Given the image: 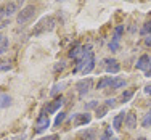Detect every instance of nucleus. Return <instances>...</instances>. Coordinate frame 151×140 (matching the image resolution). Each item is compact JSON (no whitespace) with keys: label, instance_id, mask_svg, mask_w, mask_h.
<instances>
[{"label":"nucleus","instance_id":"obj_2","mask_svg":"<svg viewBox=\"0 0 151 140\" xmlns=\"http://www.w3.org/2000/svg\"><path fill=\"white\" fill-rule=\"evenodd\" d=\"M93 68H95V55H93V52H88L87 55H85L84 58H82L81 61L77 63L76 71H81V73L85 76V74L92 73Z\"/></svg>","mask_w":151,"mask_h":140},{"label":"nucleus","instance_id":"obj_18","mask_svg":"<svg viewBox=\"0 0 151 140\" xmlns=\"http://www.w3.org/2000/svg\"><path fill=\"white\" fill-rule=\"evenodd\" d=\"M108 110H109V108H108L106 105H100L98 108H96V111H95V113H96V118H103V116L108 113Z\"/></svg>","mask_w":151,"mask_h":140},{"label":"nucleus","instance_id":"obj_14","mask_svg":"<svg viewBox=\"0 0 151 140\" xmlns=\"http://www.w3.org/2000/svg\"><path fill=\"white\" fill-rule=\"evenodd\" d=\"M12 105V97L6 95V93H3V95H0V108H6V106Z\"/></svg>","mask_w":151,"mask_h":140},{"label":"nucleus","instance_id":"obj_19","mask_svg":"<svg viewBox=\"0 0 151 140\" xmlns=\"http://www.w3.org/2000/svg\"><path fill=\"white\" fill-rule=\"evenodd\" d=\"M140 34H142V35H148V34H151V21H146V23L143 24V27H142V31H140Z\"/></svg>","mask_w":151,"mask_h":140},{"label":"nucleus","instance_id":"obj_9","mask_svg":"<svg viewBox=\"0 0 151 140\" xmlns=\"http://www.w3.org/2000/svg\"><path fill=\"white\" fill-rule=\"evenodd\" d=\"M61 105H63V97H60V98L53 100V102L50 103L48 106H47V113H56V111L61 108Z\"/></svg>","mask_w":151,"mask_h":140},{"label":"nucleus","instance_id":"obj_1","mask_svg":"<svg viewBox=\"0 0 151 140\" xmlns=\"http://www.w3.org/2000/svg\"><path fill=\"white\" fill-rule=\"evenodd\" d=\"M55 26H56V19H55V18H53V16H45V18H42V19L34 26V29H32L31 34L34 35V37H39V35H42V34H47V32L53 31V29H55Z\"/></svg>","mask_w":151,"mask_h":140},{"label":"nucleus","instance_id":"obj_35","mask_svg":"<svg viewBox=\"0 0 151 140\" xmlns=\"http://www.w3.org/2000/svg\"><path fill=\"white\" fill-rule=\"evenodd\" d=\"M138 140H146V139H145V137H140V139H138Z\"/></svg>","mask_w":151,"mask_h":140},{"label":"nucleus","instance_id":"obj_29","mask_svg":"<svg viewBox=\"0 0 151 140\" xmlns=\"http://www.w3.org/2000/svg\"><path fill=\"white\" fill-rule=\"evenodd\" d=\"M61 87H64V84H56L55 87H53V90H52V95H56V93H58V90H61Z\"/></svg>","mask_w":151,"mask_h":140},{"label":"nucleus","instance_id":"obj_6","mask_svg":"<svg viewBox=\"0 0 151 140\" xmlns=\"http://www.w3.org/2000/svg\"><path fill=\"white\" fill-rule=\"evenodd\" d=\"M150 68H151V58L148 55H142L138 58V61H137V69H142V71L146 69L148 71Z\"/></svg>","mask_w":151,"mask_h":140},{"label":"nucleus","instance_id":"obj_31","mask_svg":"<svg viewBox=\"0 0 151 140\" xmlns=\"http://www.w3.org/2000/svg\"><path fill=\"white\" fill-rule=\"evenodd\" d=\"M56 139H58V135H48V137H44L40 140H56Z\"/></svg>","mask_w":151,"mask_h":140},{"label":"nucleus","instance_id":"obj_34","mask_svg":"<svg viewBox=\"0 0 151 140\" xmlns=\"http://www.w3.org/2000/svg\"><path fill=\"white\" fill-rule=\"evenodd\" d=\"M145 76H146V77H151V68H150L148 71H146V74H145Z\"/></svg>","mask_w":151,"mask_h":140},{"label":"nucleus","instance_id":"obj_11","mask_svg":"<svg viewBox=\"0 0 151 140\" xmlns=\"http://www.w3.org/2000/svg\"><path fill=\"white\" fill-rule=\"evenodd\" d=\"M96 139V132L93 129H87L85 132L81 134V140H95Z\"/></svg>","mask_w":151,"mask_h":140},{"label":"nucleus","instance_id":"obj_24","mask_svg":"<svg viewBox=\"0 0 151 140\" xmlns=\"http://www.w3.org/2000/svg\"><path fill=\"white\" fill-rule=\"evenodd\" d=\"M105 105L108 106V108H114V106L117 105V100H116V98H108Z\"/></svg>","mask_w":151,"mask_h":140},{"label":"nucleus","instance_id":"obj_32","mask_svg":"<svg viewBox=\"0 0 151 140\" xmlns=\"http://www.w3.org/2000/svg\"><path fill=\"white\" fill-rule=\"evenodd\" d=\"M143 90H145L146 95H151V84H150V85H146V87L143 89Z\"/></svg>","mask_w":151,"mask_h":140},{"label":"nucleus","instance_id":"obj_7","mask_svg":"<svg viewBox=\"0 0 151 140\" xmlns=\"http://www.w3.org/2000/svg\"><path fill=\"white\" fill-rule=\"evenodd\" d=\"M105 63H106V71L108 73H113V74H116V73H119V69H121V66H119V63H117V60H105Z\"/></svg>","mask_w":151,"mask_h":140},{"label":"nucleus","instance_id":"obj_26","mask_svg":"<svg viewBox=\"0 0 151 140\" xmlns=\"http://www.w3.org/2000/svg\"><path fill=\"white\" fill-rule=\"evenodd\" d=\"M109 50H111V52H117V50H119V42L111 40L109 42Z\"/></svg>","mask_w":151,"mask_h":140},{"label":"nucleus","instance_id":"obj_27","mask_svg":"<svg viewBox=\"0 0 151 140\" xmlns=\"http://www.w3.org/2000/svg\"><path fill=\"white\" fill-rule=\"evenodd\" d=\"M12 64H8V61H3V64H0V71H10Z\"/></svg>","mask_w":151,"mask_h":140},{"label":"nucleus","instance_id":"obj_10","mask_svg":"<svg viewBox=\"0 0 151 140\" xmlns=\"http://www.w3.org/2000/svg\"><path fill=\"white\" fill-rule=\"evenodd\" d=\"M125 127L127 129H135L137 127V114L135 113L125 114Z\"/></svg>","mask_w":151,"mask_h":140},{"label":"nucleus","instance_id":"obj_23","mask_svg":"<svg viewBox=\"0 0 151 140\" xmlns=\"http://www.w3.org/2000/svg\"><path fill=\"white\" fill-rule=\"evenodd\" d=\"M64 66H66V63H64V61H58V63L55 64V68H53V71H55V73H58V71H63Z\"/></svg>","mask_w":151,"mask_h":140},{"label":"nucleus","instance_id":"obj_33","mask_svg":"<svg viewBox=\"0 0 151 140\" xmlns=\"http://www.w3.org/2000/svg\"><path fill=\"white\" fill-rule=\"evenodd\" d=\"M145 42H146V45H151V37H146Z\"/></svg>","mask_w":151,"mask_h":140},{"label":"nucleus","instance_id":"obj_30","mask_svg":"<svg viewBox=\"0 0 151 140\" xmlns=\"http://www.w3.org/2000/svg\"><path fill=\"white\" fill-rule=\"evenodd\" d=\"M6 24H10V19H3V21H0V29H2V27H5Z\"/></svg>","mask_w":151,"mask_h":140},{"label":"nucleus","instance_id":"obj_17","mask_svg":"<svg viewBox=\"0 0 151 140\" xmlns=\"http://www.w3.org/2000/svg\"><path fill=\"white\" fill-rule=\"evenodd\" d=\"M132 97H134V90H125V92L121 95V102H122V103H127V102H130Z\"/></svg>","mask_w":151,"mask_h":140},{"label":"nucleus","instance_id":"obj_28","mask_svg":"<svg viewBox=\"0 0 151 140\" xmlns=\"http://www.w3.org/2000/svg\"><path fill=\"white\" fill-rule=\"evenodd\" d=\"M90 108H98V102H95V100H93V102H90V103H87V105H85V110H90Z\"/></svg>","mask_w":151,"mask_h":140},{"label":"nucleus","instance_id":"obj_25","mask_svg":"<svg viewBox=\"0 0 151 140\" xmlns=\"http://www.w3.org/2000/svg\"><path fill=\"white\" fill-rule=\"evenodd\" d=\"M64 119H66V114H64V113H60L58 116H56V119H55V126H60Z\"/></svg>","mask_w":151,"mask_h":140},{"label":"nucleus","instance_id":"obj_5","mask_svg":"<svg viewBox=\"0 0 151 140\" xmlns=\"http://www.w3.org/2000/svg\"><path fill=\"white\" fill-rule=\"evenodd\" d=\"M50 127V119H48V114H40L37 118V123H35V132L40 134V132L47 131Z\"/></svg>","mask_w":151,"mask_h":140},{"label":"nucleus","instance_id":"obj_3","mask_svg":"<svg viewBox=\"0 0 151 140\" xmlns=\"http://www.w3.org/2000/svg\"><path fill=\"white\" fill-rule=\"evenodd\" d=\"M34 15H35V6H34V5H27V6H24V8L21 10L19 13H18V18H16L18 24H24V23H27V21H29Z\"/></svg>","mask_w":151,"mask_h":140},{"label":"nucleus","instance_id":"obj_37","mask_svg":"<svg viewBox=\"0 0 151 140\" xmlns=\"http://www.w3.org/2000/svg\"><path fill=\"white\" fill-rule=\"evenodd\" d=\"M0 63H2V61H0Z\"/></svg>","mask_w":151,"mask_h":140},{"label":"nucleus","instance_id":"obj_13","mask_svg":"<svg viewBox=\"0 0 151 140\" xmlns=\"http://www.w3.org/2000/svg\"><path fill=\"white\" fill-rule=\"evenodd\" d=\"M124 111H122V113H119L117 114L116 118H114V121H113V127L116 129V131H119L121 129V124H122V121H125V116H124Z\"/></svg>","mask_w":151,"mask_h":140},{"label":"nucleus","instance_id":"obj_4","mask_svg":"<svg viewBox=\"0 0 151 140\" xmlns=\"http://www.w3.org/2000/svg\"><path fill=\"white\" fill-rule=\"evenodd\" d=\"M92 79L90 77H87V79H82V81H79L77 84H76V89H77V92H79V95L81 97H84V95H87L88 92H90V89H92Z\"/></svg>","mask_w":151,"mask_h":140},{"label":"nucleus","instance_id":"obj_12","mask_svg":"<svg viewBox=\"0 0 151 140\" xmlns=\"http://www.w3.org/2000/svg\"><path fill=\"white\" fill-rule=\"evenodd\" d=\"M125 85V81L122 77H114L111 79V84H109V89H121Z\"/></svg>","mask_w":151,"mask_h":140},{"label":"nucleus","instance_id":"obj_38","mask_svg":"<svg viewBox=\"0 0 151 140\" xmlns=\"http://www.w3.org/2000/svg\"><path fill=\"white\" fill-rule=\"evenodd\" d=\"M58 2H60V0H58Z\"/></svg>","mask_w":151,"mask_h":140},{"label":"nucleus","instance_id":"obj_21","mask_svg":"<svg viewBox=\"0 0 151 140\" xmlns=\"http://www.w3.org/2000/svg\"><path fill=\"white\" fill-rule=\"evenodd\" d=\"M6 50H8V39L5 37L2 42H0V55H3V53H5Z\"/></svg>","mask_w":151,"mask_h":140},{"label":"nucleus","instance_id":"obj_16","mask_svg":"<svg viewBox=\"0 0 151 140\" xmlns=\"http://www.w3.org/2000/svg\"><path fill=\"white\" fill-rule=\"evenodd\" d=\"M15 12H16V5H15V3H8V5L5 6V10H3V13H5V16H8V18L12 16Z\"/></svg>","mask_w":151,"mask_h":140},{"label":"nucleus","instance_id":"obj_22","mask_svg":"<svg viewBox=\"0 0 151 140\" xmlns=\"http://www.w3.org/2000/svg\"><path fill=\"white\" fill-rule=\"evenodd\" d=\"M109 84H111V77H103L101 81L98 82V89H105V87H108Z\"/></svg>","mask_w":151,"mask_h":140},{"label":"nucleus","instance_id":"obj_8","mask_svg":"<svg viewBox=\"0 0 151 140\" xmlns=\"http://www.w3.org/2000/svg\"><path fill=\"white\" fill-rule=\"evenodd\" d=\"M90 121H92V116H90L88 113H85V114H77V116H76V119H74V126L90 124Z\"/></svg>","mask_w":151,"mask_h":140},{"label":"nucleus","instance_id":"obj_20","mask_svg":"<svg viewBox=\"0 0 151 140\" xmlns=\"http://www.w3.org/2000/svg\"><path fill=\"white\" fill-rule=\"evenodd\" d=\"M142 126L143 127H150L151 126V110L145 114V118H143V121H142Z\"/></svg>","mask_w":151,"mask_h":140},{"label":"nucleus","instance_id":"obj_15","mask_svg":"<svg viewBox=\"0 0 151 140\" xmlns=\"http://www.w3.org/2000/svg\"><path fill=\"white\" fill-rule=\"evenodd\" d=\"M122 32H124V26H117L116 29H114V35H113V40L114 42H119L121 40V35H122Z\"/></svg>","mask_w":151,"mask_h":140},{"label":"nucleus","instance_id":"obj_36","mask_svg":"<svg viewBox=\"0 0 151 140\" xmlns=\"http://www.w3.org/2000/svg\"><path fill=\"white\" fill-rule=\"evenodd\" d=\"M111 140H116V139H111Z\"/></svg>","mask_w":151,"mask_h":140}]
</instances>
